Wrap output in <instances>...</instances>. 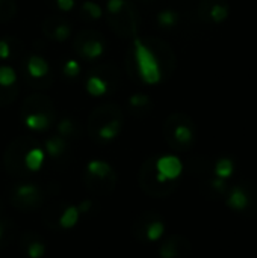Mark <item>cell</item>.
I'll use <instances>...</instances> for the list:
<instances>
[{"instance_id":"obj_8","label":"cell","mask_w":257,"mask_h":258,"mask_svg":"<svg viewBox=\"0 0 257 258\" xmlns=\"http://www.w3.org/2000/svg\"><path fill=\"white\" fill-rule=\"evenodd\" d=\"M86 171L97 177V178H108L111 174H112V168L108 162L105 160H98V159H94V160H89L88 165H86Z\"/></svg>"},{"instance_id":"obj_23","label":"cell","mask_w":257,"mask_h":258,"mask_svg":"<svg viewBox=\"0 0 257 258\" xmlns=\"http://www.w3.org/2000/svg\"><path fill=\"white\" fill-rule=\"evenodd\" d=\"M45 254V246L41 242H33L29 248H27V255L29 258H41Z\"/></svg>"},{"instance_id":"obj_25","label":"cell","mask_w":257,"mask_h":258,"mask_svg":"<svg viewBox=\"0 0 257 258\" xmlns=\"http://www.w3.org/2000/svg\"><path fill=\"white\" fill-rule=\"evenodd\" d=\"M130 104L135 106V107H142V106H147L150 103V98L144 94H135L130 97Z\"/></svg>"},{"instance_id":"obj_18","label":"cell","mask_w":257,"mask_h":258,"mask_svg":"<svg viewBox=\"0 0 257 258\" xmlns=\"http://www.w3.org/2000/svg\"><path fill=\"white\" fill-rule=\"evenodd\" d=\"M177 14L174 12V11H170V9H167V11H162L159 15H158V21H159V24L162 26V27H173L176 23H177Z\"/></svg>"},{"instance_id":"obj_9","label":"cell","mask_w":257,"mask_h":258,"mask_svg":"<svg viewBox=\"0 0 257 258\" xmlns=\"http://www.w3.org/2000/svg\"><path fill=\"white\" fill-rule=\"evenodd\" d=\"M103 51H105V45L98 39H88L80 48L82 56L86 59H97L103 54Z\"/></svg>"},{"instance_id":"obj_6","label":"cell","mask_w":257,"mask_h":258,"mask_svg":"<svg viewBox=\"0 0 257 258\" xmlns=\"http://www.w3.org/2000/svg\"><path fill=\"white\" fill-rule=\"evenodd\" d=\"M79 219H80V213L77 210V206H68L59 218V227L64 230H71L77 225Z\"/></svg>"},{"instance_id":"obj_16","label":"cell","mask_w":257,"mask_h":258,"mask_svg":"<svg viewBox=\"0 0 257 258\" xmlns=\"http://www.w3.org/2000/svg\"><path fill=\"white\" fill-rule=\"evenodd\" d=\"M65 150V142L62 138H52L45 142V151L52 157H58L64 153Z\"/></svg>"},{"instance_id":"obj_2","label":"cell","mask_w":257,"mask_h":258,"mask_svg":"<svg viewBox=\"0 0 257 258\" xmlns=\"http://www.w3.org/2000/svg\"><path fill=\"white\" fill-rule=\"evenodd\" d=\"M253 187L250 189V186H242V184H238V186H233L227 195V206L235 210V212H254L257 210L254 207V204H257V197H254L253 194Z\"/></svg>"},{"instance_id":"obj_5","label":"cell","mask_w":257,"mask_h":258,"mask_svg":"<svg viewBox=\"0 0 257 258\" xmlns=\"http://www.w3.org/2000/svg\"><path fill=\"white\" fill-rule=\"evenodd\" d=\"M44 160H45V153H44V150H41L38 147L30 148L24 156V165L30 172L39 171L44 165Z\"/></svg>"},{"instance_id":"obj_1","label":"cell","mask_w":257,"mask_h":258,"mask_svg":"<svg viewBox=\"0 0 257 258\" xmlns=\"http://www.w3.org/2000/svg\"><path fill=\"white\" fill-rule=\"evenodd\" d=\"M133 48L141 80L147 85H158L162 80V71L156 54L139 38L133 41Z\"/></svg>"},{"instance_id":"obj_17","label":"cell","mask_w":257,"mask_h":258,"mask_svg":"<svg viewBox=\"0 0 257 258\" xmlns=\"http://www.w3.org/2000/svg\"><path fill=\"white\" fill-rule=\"evenodd\" d=\"M211 18L215 21V23H221L227 18L229 15V8L223 3H217L211 8V12H209Z\"/></svg>"},{"instance_id":"obj_10","label":"cell","mask_w":257,"mask_h":258,"mask_svg":"<svg viewBox=\"0 0 257 258\" xmlns=\"http://www.w3.org/2000/svg\"><path fill=\"white\" fill-rule=\"evenodd\" d=\"M85 88H86V92L92 97H101L108 92V83L98 76L88 77Z\"/></svg>"},{"instance_id":"obj_3","label":"cell","mask_w":257,"mask_h":258,"mask_svg":"<svg viewBox=\"0 0 257 258\" xmlns=\"http://www.w3.org/2000/svg\"><path fill=\"white\" fill-rule=\"evenodd\" d=\"M183 172V163L177 156L167 154L156 160V181L164 184L177 180Z\"/></svg>"},{"instance_id":"obj_15","label":"cell","mask_w":257,"mask_h":258,"mask_svg":"<svg viewBox=\"0 0 257 258\" xmlns=\"http://www.w3.org/2000/svg\"><path fill=\"white\" fill-rule=\"evenodd\" d=\"M17 82V73L12 67L9 65H2L0 67V86L9 88Z\"/></svg>"},{"instance_id":"obj_30","label":"cell","mask_w":257,"mask_h":258,"mask_svg":"<svg viewBox=\"0 0 257 258\" xmlns=\"http://www.w3.org/2000/svg\"><path fill=\"white\" fill-rule=\"evenodd\" d=\"M91 207H92L91 200H85V201H82V203L77 206V210H79L80 215H85V213H88V212L91 210Z\"/></svg>"},{"instance_id":"obj_12","label":"cell","mask_w":257,"mask_h":258,"mask_svg":"<svg viewBox=\"0 0 257 258\" xmlns=\"http://www.w3.org/2000/svg\"><path fill=\"white\" fill-rule=\"evenodd\" d=\"M233 171H235V165H233V162H232L230 159H227V157L220 159V160L215 163V168H214L215 175H217L218 178H223V180L229 178V177L233 174Z\"/></svg>"},{"instance_id":"obj_20","label":"cell","mask_w":257,"mask_h":258,"mask_svg":"<svg viewBox=\"0 0 257 258\" xmlns=\"http://www.w3.org/2000/svg\"><path fill=\"white\" fill-rule=\"evenodd\" d=\"M80 63L74 59H68L62 67V71L67 77H77L80 74Z\"/></svg>"},{"instance_id":"obj_29","label":"cell","mask_w":257,"mask_h":258,"mask_svg":"<svg viewBox=\"0 0 257 258\" xmlns=\"http://www.w3.org/2000/svg\"><path fill=\"white\" fill-rule=\"evenodd\" d=\"M9 56H11V47L8 41L0 39V59H9Z\"/></svg>"},{"instance_id":"obj_4","label":"cell","mask_w":257,"mask_h":258,"mask_svg":"<svg viewBox=\"0 0 257 258\" xmlns=\"http://www.w3.org/2000/svg\"><path fill=\"white\" fill-rule=\"evenodd\" d=\"M50 71V67H48V62L42 57V56H38V54H33L29 57L27 60V73L30 77L33 79H42L48 74Z\"/></svg>"},{"instance_id":"obj_19","label":"cell","mask_w":257,"mask_h":258,"mask_svg":"<svg viewBox=\"0 0 257 258\" xmlns=\"http://www.w3.org/2000/svg\"><path fill=\"white\" fill-rule=\"evenodd\" d=\"M83 11L91 17V18H100L101 15H103V9H101V6L98 5V3H95V2H92V0H86V2H83Z\"/></svg>"},{"instance_id":"obj_32","label":"cell","mask_w":257,"mask_h":258,"mask_svg":"<svg viewBox=\"0 0 257 258\" xmlns=\"http://www.w3.org/2000/svg\"><path fill=\"white\" fill-rule=\"evenodd\" d=\"M0 3H2V0H0Z\"/></svg>"},{"instance_id":"obj_26","label":"cell","mask_w":257,"mask_h":258,"mask_svg":"<svg viewBox=\"0 0 257 258\" xmlns=\"http://www.w3.org/2000/svg\"><path fill=\"white\" fill-rule=\"evenodd\" d=\"M211 187L214 189V192H218V194H227V190H229L227 184H226V180L218 178V177L211 180Z\"/></svg>"},{"instance_id":"obj_28","label":"cell","mask_w":257,"mask_h":258,"mask_svg":"<svg viewBox=\"0 0 257 258\" xmlns=\"http://www.w3.org/2000/svg\"><path fill=\"white\" fill-rule=\"evenodd\" d=\"M56 5L62 12H70L74 8L76 0H56Z\"/></svg>"},{"instance_id":"obj_7","label":"cell","mask_w":257,"mask_h":258,"mask_svg":"<svg viewBox=\"0 0 257 258\" xmlns=\"http://www.w3.org/2000/svg\"><path fill=\"white\" fill-rule=\"evenodd\" d=\"M24 124L27 128L35 130V132H44L50 125V119L44 113H29L24 118Z\"/></svg>"},{"instance_id":"obj_27","label":"cell","mask_w":257,"mask_h":258,"mask_svg":"<svg viewBox=\"0 0 257 258\" xmlns=\"http://www.w3.org/2000/svg\"><path fill=\"white\" fill-rule=\"evenodd\" d=\"M58 130H59V133H61L62 136H67V135H70V133L73 132V122H71L70 119H64V121L59 122Z\"/></svg>"},{"instance_id":"obj_21","label":"cell","mask_w":257,"mask_h":258,"mask_svg":"<svg viewBox=\"0 0 257 258\" xmlns=\"http://www.w3.org/2000/svg\"><path fill=\"white\" fill-rule=\"evenodd\" d=\"M71 36V29L68 24H59L56 26V29L53 30V39L62 42V41H67L68 38Z\"/></svg>"},{"instance_id":"obj_22","label":"cell","mask_w":257,"mask_h":258,"mask_svg":"<svg viewBox=\"0 0 257 258\" xmlns=\"http://www.w3.org/2000/svg\"><path fill=\"white\" fill-rule=\"evenodd\" d=\"M36 192H38V187H36L35 184H21V186H18V187H17V190H15L17 197H20V198H29V197H33Z\"/></svg>"},{"instance_id":"obj_31","label":"cell","mask_w":257,"mask_h":258,"mask_svg":"<svg viewBox=\"0 0 257 258\" xmlns=\"http://www.w3.org/2000/svg\"><path fill=\"white\" fill-rule=\"evenodd\" d=\"M2 234H3V228H2V225H0V239H2Z\"/></svg>"},{"instance_id":"obj_14","label":"cell","mask_w":257,"mask_h":258,"mask_svg":"<svg viewBox=\"0 0 257 258\" xmlns=\"http://www.w3.org/2000/svg\"><path fill=\"white\" fill-rule=\"evenodd\" d=\"M164 234H165V224L161 222V221L151 222V224L147 227V231H145L147 240H150V242H158Z\"/></svg>"},{"instance_id":"obj_24","label":"cell","mask_w":257,"mask_h":258,"mask_svg":"<svg viewBox=\"0 0 257 258\" xmlns=\"http://www.w3.org/2000/svg\"><path fill=\"white\" fill-rule=\"evenodd\" d=\"M126 5V0H108L106 3V8H108V12L112 14V15H117L123 11Z\"/></svg>"},{"instance_id":"obj_11","label":"cell","mask_w":257,"mask_h":258,"mask_svg":"<svg viewBox=\"0 0 257 258\" xmlns=\"http://www.w3.org/2000/svg\"><path fill=\"white\" fill-rule=\"evenodd\" d=\"M121 132V121L118 119H112L109 122H106L105 125L100 127L98 130V136L103 139V141H112L115 139Z\"/></svg>"},{"instance_id":"obj_13","label":"cell","mask_w":257,"mask_h":258,"mask_svg":"<svg viewBox=\"0 0 257 258\" xmlns=\"http://www.w3.org/2000/svg\"><path fill=\"white\" fill-rule=\"evenodd\" d=\"M174 139L180 144V145H189L194 141V132L191 127L180 124L174 128Z\"/></svg>"}]
</instances>
